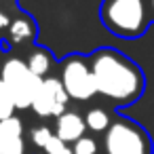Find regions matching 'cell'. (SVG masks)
Wrapping results in <instances>:
<instances>
[{
  "label": "cell",
  "mask_w": 154,
  "mask_h": 154,
  "mask_svg": "<svg viewBox=\"0 0 154 154\" xmlns=\"http://www.w3.org/2000/svg\"><path fill=\"white\" fill-rule=\"evenodd\" d=\"M89 57L93 63L97 95L101 101L118 110L141 99L146 91V76L137 61L112 47H101Z\"/></svg>",
  "instance_id": "obj_1"
},
{
  "label": "cell",
  "mask_w": 154,
  "mask_h": 154,
  "mask_svg": "<svg viewBox=\"0 0 154 154\" xmlns=\"http://www.w3.org/2000/svg\"><path fill=\"white\" fill-rule=\"evenodd\" d=\"M99 19L112 36L122 40L141 38L152 23L148 0H101Z\"/></svg>",
  "instance_id": "obj_2"
},
{
  "label": "cell",
  "mask_w": 154,
  "mask_h": 154,
  "mask_svg": "<svg viewBox=\"0 0 154 154\" xmlns=\"http://www.w3.org/2000/svg\"><path fill=\"white\" fill-rule=\"evenodd\" d=\"M57 76L61 78L72 103L85 108V106L93 103L95 99H99L95 72H93V63H91L89 55H82V53L66 55L63 59H59Z\"/></svg>",
  "instance_id": "obj_3"
},
{
  "label": "cell",
  "mask_w": 154,
  "mask_h": 154,
  "mask_svg": "<svg viewBox=\"0 0 154 154\" xmlns=\"http://www.w3.org/2000/svg\"><path fill=\"white\" fill-rule=\"evenodd\" d=\"M101 154H154L150 133L133 118L118 114L110 129L99 137Z\"/></svg>",
  "instance_id": "obj_4"
},
{
  "label": "cell",
  "mask_w": 154,
  "mask_h": 154,
  "mask_svg": "<svg viewBox=\"0 0 154 154\" xmlns=\"http://www.w3.org/2000/svg\"><path fill=\"white\" fill-rule=\"evenodd\" d=\"M0 80L9 87L17 110H32L36 91L42 80L28 68L21 55L2 51V55H0Z\"/></svg>",
  "instance_id": "obj_5"
},
{
  "label": "cell",
  "mask_w": 154,
  "mask_h": 154,
  "mask_svg": "<svg viewBox=\"0 0 154 154\" xmlns=\"http://www.w3.org/2000/svg\"><path fill=\"white\" fill-rule=\"evenodd\" d=\"M72 106V99L61 82V78L57 74L42 78L34 103H32V112L38 120H55L57 116H61L68 108Z\"/></svg>",
  "instance_id": "obj_6"
},
{
  "label": "cell",
  "mask_w": 154,
  "mask_h": 154,
  "mask_svg": "<svg viewBox=\"0 0 154 154\" xmlns=\"http://www.w3.org/2000/svg\"><path fill=\"white\" fill-rule=\"evenodd\" d=\"M38 38V23L36 19L26 13L23 9H17L7 32L2 34L0 42H2V51H9V53H17V55H23L28 49H32Z\"/></svg>",
  "instance_id": "obj_7"
},
{
  "label": "cell",
  "mask_w": 154,
  "mask_h": 154,
  "mask_svg": "<svg viewBox=\"0 0 154 154\" xmlns=\"http://www.w3.org/2000/svg\"><path fill=\"white\" fill-rule=\"evenodd\" d=\"M28 141L32 154H74V148L59 139L53 131V125H49L47 120L28 125Z\"/></svg>",
  "instance_id": "obj_8"
},
{
  "label": "cell",
  "mask_w": 154,
  "mask_h": 154,
  "mask_svg": "<svg viewBox=\"0 0 154 154\" xmlns=\"http://www.w3.org/2000/svg\"><path fill=\"white\" fill-rule=\"evenodd\" d=\"M0 154H32L28 125L17 114L0 122Z\"/></svg>",
  "instance_id": "obj_9"
},
{
  "label": "cell",
  "mask_w": 154,
  "mask_h": 154,
  "mask_svg": "<svg viewBox=\"0 0 154 154\" xmlns=\"http://www.w3.org/2000/svg\"><path fill=\"white\" fill-rule=\"evenodd\" d=\"M53 131L59 139H63L66 143L74 146L78 139H82L89 131H87V122H85V114L82 110L76 106H70L61 116H57L53 120Z\"/></svg>",
  "instance_id": "obj_10"
},
{
  "label": "cell",
  "mask_w": 154,
  "mask_h": 154,
  "mask_svg": "<svg viewBox=\"0 0 154 154\" xmlns=\"http://www.w3.org/2000/svg\"><path fill=\"white\" fill-rule=\"evenodd\" d=\"M82 114H85L87 131H89L91 135H97V137H101V135L110 129V125L114 122V118L118 116V112H116L110 103H106V101H101V99H95L93 103L85 106V108H82Z\"/></svg>",
  "instance_id": "obj_11"
},
{
  "label": "cell",
  "mask_w": 154,
  "mask_h": 154,
  "mask_svg": "<svg viewBox=\"0 0 154 154\" xmlns=\"http://www.w3.org/2000/svg\"><path fill=\"white\" fill-rule=\"evenodd\" d=\"M28 63V68L42 80V78H49L53 74H57L59 70V59H55V55L47 49V47H40V45H34L32 49H28L23 55H21Z\"/></svg>",
  "instance_id": "obj_12"
},
{
  "label": "cell",
  "mask_w": 154,
  "mask_h": 154,
  "mask_svg": "<svg viewBox=\"0 0 154 154\" xmlns=\"http://www.w3.org/2000/svg\"><path fill=\"white\" fill-rule=\"evenodd\" d=\"M17 112V106H15V99L9 91V87L0 80V122L7 120V118H13Z\"/></svg>",
  "instance_id": "obj_13"
},
{
  "label": "cell",
  "mask_w": 154,
  "mask_h": 154,
  "mask_svg": "<svg viewBox=\"0 0 154 154\" xmlns=\"http://www.w3.org/2000/svg\"><path fill=\"white\" fill-rule=\"evenodd\" d=\"M74 154H101V139L97 135L87 133L82 139H78L74 146Z\"/></svg>",
  "instance_id": "obj_14"
},
{
  "label": "cell",
  "mask_w": 154,
  "mask_h": 154,
  "mask_svg": "<svg viewBox=\"0 0 154 154\" xmlns=\"http://www.w3.org/2000/svg\"><path fill=\"white\" fill-rule=\"evenodd\" d=\"M17 9H19L17 2H2V0H0V38L7 32V28H9V23H11Z\"/></svg>",
  "instance_id": "obj_15"
},
{
  "label": "cell",
  "mask_w": 154,
  "mask_h": 154,
  "mask_svg": "<svg viewBox=\"0 0 154 154\" xmlns=\"http://www.w3.org/2000/svg\"><path fill=\"white\" fill-rule=\"evenodd\" d=\"M148 11H150V21L154 23V0H148Z\"/></svg>",
  "instance_id": "obj_16"
},
{
  "label": "cell",
  "mask_w": 154,
  "mask_h": 154,
  "mask_svg": "<svg viewBox=\"0 0 154 154\" xmlns=\"http://www.w3.org/2000/svg\"><path fill=\"white\" fill-rule=\"evenodd\" d=\"M2 2H17V0H2Z\"/></svg>",
  "instance_id": "obj_17"
},
{
  "label": "cell",
  "mask_w": 154,
  "mask_h": 154,
  "mask_svg": "<svg viewBox=\"0 0 154 154\" xmlns=\"http://www.w3.org/2000/svg\"><path fill=\"white\" fill-rule=\"evenodd\" d=\"M0 55H2V42H0Z\"/></svg>",
  "instance_id": "obj_18"
}]
</instances>
